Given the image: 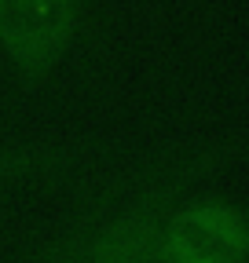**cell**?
Instances as JSON below:
<instances>
[{
  "instance_id": "1",
  "label": "cell",
  "mask_w": 249,
  "mask_h": 263,
  "mask_svg": "<svg viewBox=\"0 0 249 263\" xmlns=\"http://www.w3.org/2000/svg\"><path fill=\"white\" fill-rule=\"evenodd\" d=\"M245 249V219L224 205H202L169 223L162 238V263H238Z\"/></svg>"
},
{
  "instance_id": "2",
  "label": "cell",
  "mask_w": 249,
  "mask_h": 263,
  "mask_svg": "<svg viewBox=\"0 0 249 263\" xmlns=\"http://www.w3.org/2000/svg\"><path fill=\"white\" fill-rule=\"evenodd\" d=\"M74 22L70 0H0V44L22 66L55 59Z\"/></svg>"
},
{
  "instance_id": "3",
  "label": "cell",
  "mask_w": 249,
  "mask_h": 263,
  "mask_svg": "<svg viewBox=\"0 0 249 263\" xmlns=\"http://www.w3.org/2000/svg\"><path fill=\"white\" fill-rule=\"evenodd\" d=\"M92 263H162V241L147 223H124L103 238Z\"/></svg>"
},
{
  "instance_id": "4",
  "label": "cell",
  "mask_w": 249,
  "mask_h": 263,
  "mask_svg": "<svg viewBox=\"0 0 249 263\" xmlns=\"http://www.w3.org/2000/svg\"><path fill=\"white\" fill-rule=\"evenodd\" d=\"M19 157H11V154H0V183H4V179H11L15 172H19Z\"/></svg>"
}]
</instances>
